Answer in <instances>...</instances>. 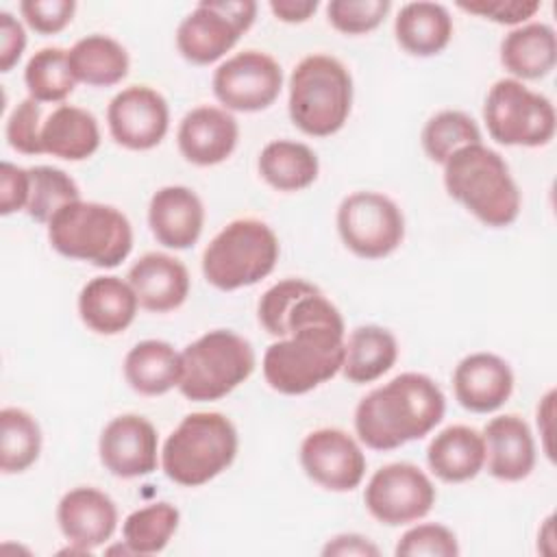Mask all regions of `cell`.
<instances>
[{
    "label": "cell",
    "mask_w": 557,
    "mask_h": 557,
    "mask_svg": "<svg viewBox=\"0 0 557 557\" xmlns=\"http://www.w3.org/2000/svg\"><path fill=\"white\" fill-rule=\"evenodd\" d=\"M70 67L76 81L91 87H111L126 78L131 59L126 48L109 35H87L67 50Z\"/></svg>",
    "instance_id": "cell-29"
},
{
    "label": "cell",
    "mask_w": 557,
    "mask_h": 557,
    "mask_svg": "<svg viewBox=\"0 0 557 557\" xmlns=\"http://www.w3.org/2000/svg\"><path fill=\"white\" fill-rule=\"evenodd\" d=\"M213 94L226 111L255 113L268 109L281 94L283 72L274 57L244 50L213 72Z\"/></svg>",
    "instance_id": "cell-13"
},
{
    "label": "cell",
    "mask_w": 557,
    "mask_h": 557,
    "mask_svg": "<svg viewBox=\"0 0 557 557\" xmlns=\"http://www.w3.org/2000/svg\"><path fill=\"white\" fill-rule=\"evenodd\" d=\"M394 35L403 50L416 57L440 54L453 37V17L440 2H407L394 20Z\"/></svg>",
    "instance_id": "cell-26"
},
{
    "label": "cell",
    "mask_w": 557,
    "mask_h": 557,
    "mask_svg": "<svg viewBox=\"0 0 557 557\" xmlns=\"http://www.w3.org/2000/svg\"><path fill=\"white\" fill-rule=\"evenodd\" d=\"M24 83L30 98L37 102L65 100L76 85V78L70 67V59H67V50L57 46L37 50L24 67Z\"/></svg>",
    "instance_id": "cell-34"
},
{
    "label": "cell",
    "mask_w": 557,
    "mask_h": 557,
    "mask_svg": "<svg viewBox=\"0 0 557 557\" xmlns=\"http://www.w3.org/2000/svg\"><path fill=\"white\" fill-rule=\"evenodd\" d=\"M457 403L474 413L500 409L513 392V372L509 363L494 352H472L463 357L453 372Z\"/></svg>",
    "instance_id": "cell-18"
},
{
    "label": "cell",
    "mask_w": 557,
    "mask_h": 557,
    "mask_svg": "<svg viewBox=\"0 0 557 557\" xmlns=\"http://www.w3.org/2000/svg\"><path fill=\"white\" fill-rule=\"evenodd\" d=\"M457 7L461 11L481 15L496 24L513 26L533 17L542 9V2L537 0H470V2L459 0Z\"/></svg>",
    "instance_id": "cell-41"
},
{
    "label": "cell",
    "mask_w": 557,
    "mask_h": 557,
    "mask_svg": "<svg viewBox=\"0 0 557 557\" xmlns=\"http://www.w3.org/2000/svg\"><path fill=\"white\" fill-rule=\"evenodd\" d=\"M100 146V128L87 109L74 104H59L41 124L44 152L65 159H89Z\"/></svg>",
    "instance_id": "cell-27"
},
{
    "label": "cell",
    "mask_w": 557,
    "mask_h": 557,
    "mask_svg": "<svg viewBox=\"0 0 557 557\" xmlns=\"http://www.w3.org/2000/svg\"><path fill=\"white\" fill-rule=\"evenodd\" d=\"M320 7L318 0H270V11L287 24L307 22L315 9Z\"/></svg>",
    "instance_id": "cell-45"
},
{
    "label": "cell",
    "mask_w": 557,
    "mask_h": 557,
    "mask_svg": "<svg viewBox=\"0 0 557 557\" xmlns=\"http://www.w3.org/2000/svg\"><path fill=\"white\" fill-rule=\"evenodd\" d=\"M178 520V509L165 500L135 509L122 524L124 544L133 555H154L168 546Z\"/></svg>",
    "instance_id": "cell-33"
},
{
    "label": "cell",
    "mask_w": 557,
    "mask_h": 557,
    "mask_svg": "<svg viewBox=\"0 0 557 557\" xmlns=\"http://www.w3.org/2000/svg\"><path fill=\"white\" fill-rule=\"evenodd\" d=\"M337 233L357 257L383 259L400 246L405 218L392 198L379 191H355L337 209Z\"/></svg>",
    "instance_id": "cell-11"
},
{
    "label": "cell",
    "mask_w": 557,
    "mask_h": 557,
    "mask_svg": "<svg viewBox=\"0 0 557 557\" xmlns=\"http://www.w3.org/2000/svg\"><path fill=\"white\" fill-rule=\"evenodd\" d=\"M237 446V429L224 413H187L161 448V468L170 481L198 487L233 463Z\"/></svg>",
    "instance_id": "cell-4"
},
{
    "label": "cell",
    "mask_w": 557,
    "mask_h": 557,
    "mask_svg": "<svg viewBox=\"0 0 557 557\" xmlns=\"http://www.w3.org/2000/svg\"><path fill=\"white\" fill-rule=\"evenodd\" d=\"M394 553L398 557H457L459 544L457 535L437 522L416 524L403 533Z\"/></svg>",
    "instance_id": "cell-38"
},
{
    "label": "cell",
    "mask_w": 557,
    "mask_h": 557,
    "mask_svg": "<svg viewBox=\"0 0 557 557\" xmlns=\"http://www.w3.org/2000/svg\"><path fill=\"white\" fill-rule=\"evenodd\" d=\"M28 176H30V191H28L26 213L39 224H48L61 207L74 200H81L78 185L61 168L33 165L28 168Z\"/></svg>",
    "instance_id": "cell-36"
},
{
    "label": "cell",
    "mask_w": 557,
    "mask_h": 557,
    "mask_svg": "<svg viewBox=\"0 0 557 557\" xmlns=\"http://www.w3.org/2000/svg\"><path fill=\"white\" fill-rule=\"evenodd\" d=\"M500 63L516 81H535L553 72L557 63V35L544 22L522 24L500 41Z\"/></svg>",
    "instance_id": "cell-25"
},
{
    "label": "cell",
    "mask_w": 557,
    "mask_h": 557,
    "mask_svg": "<svg viewBox=\"0 0 557 557\" xmlns=\"http://www.w3.org/2000/svg\"><path fill=\"white\" fill-rule=\"evenodd\" d=\"M553 400H555V389L546 392V396L537 405V426H540V435L544 437V453L550 461H553V444H550L548 424H550V418H553Z\"/></svg>",
    "instance_id": "cell-46"
},
{
    "label": "cell",
    "mask_w": 557,
    "mask_h": 557,
    "mask_svg": "<svg viewBox=\"0 0 557 557\" xmlns=\"http://www.w3.org/2000/svg\"><path fill=\"white\" fill-rule=\"evenodd\" d=\"M148 224L159 244L174 250L194 246L205 226V207L200 196L185 185H168L152 194L148 205Z\"/></svg>",
    "instance_id": "cell-20"
},
{
    "label": "cell",
    "mask_w": 557,
    "mask_h": 557,
    "mask_svg": "<svg viewBox=\"0 0 557 557\" xmlns=\"http://www.w3.org/2000/svg\"><path fill=\"white\" fill-rule=\"evenodd\" d=\"M261 326L281 337L263 355L265 383L300 396L333 379L346 355V326L339 309L309 281L285 278L259 300Z\"/></svg>",
    "instance_id": "cell-1"
},
{
    "label": "cell",
    "mask_w": 557,
    "mask_h": 557,
    "mask_svg": "<svg viewBox=\"0 0 557 557\" xmlns=\"http://www.w3.org/2000/svg\"><path fill=\"white\" fill-rule=\"evenodd\" d=\"M57 522L70 542V553L89 555L115 533L117 507L96 487H74L61 496Z\"/></svg>",
    "instance_id": "cell-17"
},
{
    "label": "cell",
    "mask_w": 557,
    "mask_h": 557,
    "mask_svg": "<svg viewBox=\"0 0 557 557\" xmlns=\"http://www.w3.org/2000/svg\"><path fill=\"white\" fill-rule=\"evenodd\" d=\"M74 11H76L74 0H22L20 2V13L24 22L41 35L61 33L72 22Z\"/></svg>",
    "instance_id": "cell-40"
},
{
    "label": "cell",
    "mask_w": 557,
    "mask_h": 557,
    "mask_svg": "<svg viewBox=\"0 0 557 557\" xmlns=\"http://www.w3.org/2000/svg\"><path fill=\"white\" fill-rule=\"evenodd\" d=\"M237 120L226 109L211 104L185 113L176 133L181 154L189 163L202 168L226 161L237 146Z\"/></svg>",
    "instance_id": "cell-19"
},
{
    "label": "cell",
    "mask_w": 557,
    "mask_h": 557,
    "mask_svg": "<svg viewBox=\"0 0 557 557\" xmlns=\"http://www.w3.org/2000/svg\"><path fill=\"white\" fill-rule=\"evenodd\" d=\"M483 120L492 139L503 146L524 148L548 144L557 124L553 102L516 78H500L490 87Z\"/></svg>",
    "instance_id": "cell-9"
},
{
    "label": "cell",
    "mask_w": 557,
    "mask_h": 557,
    "mask_svg": "<svg viewBox=\"0 0 557 557\" xmlns=\"http://www.w3.org/2000/svg\"><path fill=\"white\" fill-rule=\"evenodd\" d=\"M98 455L102 466L113 476H146L157 470L159 461L157 429L144 416H117L102 429L98 440Z\"/></svg>",
    "instance_id": "cell-16"
},
{
    "label": "cell",
    "mask_w": 557,
    "mask_h": 557,
    "mask_svg": "<svg viewBox=\"0 0 557 557\" xmlns=\"http://www.w3.org/2000/svg\"><path fill=\"white\" fill-rule=\"evenodd\" d=\"M420 139L426 157L444 165L448 157L459 148L481 144V131L468 113L457 109H444L429 117Z\"/></svg>",
    "instance_id": "cell-35"
},
{
    "label": "cell",
    "mask_w": 557,
    "mask_h": 557,
    "mask_svg": "<svg viewBox=\"0 0 557 557\" xmlns=\"http://www.w3.org/2000/svg\"><path fill=\"white\" fill-rule=\"evenodd\" d=\"M305 474L331 492L355 490L366 474V455L357 440L342 429H315L300 444Z\"/></svg>",
    "instance_id": "cell-14"
},
{
    "label": "cell",
    "mask_w": 557,
    "mask_h": 557,
    "mask_svg": "<svg viewBox=\"0 0 557 557\" xmlns=\"http://www.w3.org/2000/svg\"><path fill=\"white\" fill-rule=\"evenodd\" d=\"M444 187L450 198L461 202L485 226H509L520 213L522 198L509 165L483 144L463 146L448 157Z\"/></svg>",
    "instance_id": "cell-3"
},
{
    "label": "cell",
    "mask_w": 557,
    "mask_h": 557,
    "mask_svg": "<svg viewBox=\"0 0 557 557\" xmlns=\"http://www.w3.org/2000/svg\"><path fill=\"white\" fill-rule=\"evenodd\" d=\"M352 107V76L331 54H309L298 61L289 76V117L296 128L311 137L337 133Z\"/></svg>",
    "instance_id": "cell-6"
},
{
    "label": "cell",
    "mask_w": 557,
    "mask_h": 557,
    "mask_svg": "<svg viewBox=\"0 0 557 557\" xmlns=\"http://www.w3.org/2000/svg\"><path fill=\"white\" fill-rule=\"evenodd\" d=\"M126 383L144 396H161L181 381V352L163 339H144L124 357Z\"/></svg>",
    "instance_id": "cell-28"
},
{
    "label": "cell",
    "mask_w": 557,
    "mask_h": 557,
    "mask_svg": "<svg viewBox=\"0 0 557 557\" xmlns=\"http://www.w3.org/2000/svg\"><path fill=\"white\" fill-rule=\"evenodd\" d=\"M111 137L128 150H150L170 128L168 100L148 85H131L113 96L107 109Z\"/></svg>",
    "instance_id": "cell-15"
},
{
    "label": "cell",
    "mask_w": 557,
    "mask_h": 557,
    "mask_svg": "<svg viewBox=\"0 0 557 557\" xmlns=\"http://www.w3.org/2000/svg\"><path fill=\"white\" fill-rule=\"evenodd\" d=\"M278 237L261 220L228 222L202 252V274L209 285L233 292L265 278L278 261Z\"/></svg>",
    "instance_id": "cell-7"
},
{
    "label": "cell",
    "mask_w": 557,
    "mask_h": 557,
    "mask_svg": "<svg viewBox=\"0 0 557 557\" xmlns=\"http://www.w3.org/2000/svg\"><path fill=\"white\" fill-rule=\"evenodd\" d=\"M487 472L500 481H522L535 468V442L529 424L505 413L492 418L483 429Z\"/></svg>",
    "instance_id": "cell-21"
},
{
    "label": "cell",
    "mask_w": 557,
    "mask_h": 557,
    "mask_svg": "<svg viewBox=\"0 0 557 557\" xmlns=\"http://www.w3.org/2000/svg\"><path fill=\"white\" fill-rule=\"evenodd\" d=\"M322 555H326V557L329 555H339V557L363 555V557H368V555H379V546L359 533H342L326 542V546L322 548Z\"/></svg>",
    "instance_id": "cell-44"
},
{
    "label": "cell",
    "mask_w": 557,
    "mask_h": 557,
    "mask_svg": "<svg viewBox=\"0 0 557 557\" xmlns=\"http://www.w3.org/2000/svg\"><path fill=\"white\" fill-rule=\"evenodd\" d=\"M396 359L398 342L394 333L376 324H363L357 326L346 342L342 374L357 385L372 383L392 370Z\"/></svg>",
    "instance_id": "cell-30"
},
{
    "label": "cell",
    "mask_w": 557,
    "mask_h": 557,
    "mask_svg": "<svg viewBox=\"0 0 557 557\" xmlns=\"http://www.w3.org/2000/svg\"><path fill=\"white\" fill-rule=\"evenodd\" d=\"M126 278L139 305L154 313L178 309L189 296L187 268L165 252H146L131 265Z\"/></svg>",
    "instance_id": "cell-22"
},
{
    "label": "cell",
    "mask_w": 557,
    "mask_h": 557,
    "mask_svg": "<svg viewBox=\"0 0 557 557\" xmlns=\"http://www.w3.org/2000/svg\"><path fill=\"white\" fill-rule=\"evenodd\" d=\"M39 453L41 429L37 420L20 407H4L0 411V470L4 474L24 472Z\"/></svg>",
    "instance_id": "cell-32"
},
{
    "label": "cell",
    "mask_w": 557,
    "mask_h": 557,
    "mask_svg": "<svg viewBox=\"0 0 557 557\" xmlns=\"http://www.w3.org/2000/svg\"><path fill=\"white\" fill-rule=\"evenodd\" d=\"M444 411V392L431 376L403 372L359 400L355 431L368 448L394 450L431 433Z\"/></svg>",
    "instance_id": "cell-2"
},
{
    "label": "cell",
    "mask_w": 557,
    "mask_h": 557,
    "mask_svg": "<svg viewBox=\"0 0 557 557\" xmlns=\"http://www.w3.org/2000/svg\"><path fill=\"white\" fill-rule=\"evenodd\" d=\"M41 104L33 98L22 100L7 120V141L22 154H41Z\"/></svg>",
    "instance_id": "cell-39"
},
{
    "label": "cell",
    "mask_w": 557,
    "mask_h": 557,
    "mask_svg": "<svg viewBox=\"0 0 557 557\" xmlns=\"http://www.w3.org/2000/svg\"><path fill=\"white\" fill-rule=\"evenodd\" d=\"M255 370V350L235 331L215 329L187 344L181 352L178 389L196 403L231 394Z\"/></svg>",
    "instance_id": "cell-8"
},
{
    "label": "cell",
    "mask_w": 557,
    "mask_h": 557,
    "mask_svg": "<svg viewBox=\"0 0 557 557\" xmlns=\"http://www.w3.org/2000/svg\"><path fill=\"white\" fill-rule=\"evenodd\" d=\"M28 191H30L28 170L11 161H2L0 163V213L11 215L20 209H26Z\"/></svg>",
    "instance_id": "cell-42"
},
{
    "label": "cell",
    "mask_w": 557,
    "mask_h": 557,
    "mask_svg": "<svg viewBox=\"0 0 557 557\" xmlns=\"http://www.w3.org/2000/svg\"><path fill=\"white\" fill-rule=\"evenodd\" d=\"M426 461L433 474L446 483L470 481L485 466L483 433L466 424L446 426L431 440Z\"/></svg>",
    "instance_id": "cell-24"
},
{
    "label": "cell",
    "mask_w": 557,
    "mask_h": 557,
    "mask_svg": "<svg viewBox=\"0 0 557 557\" xmlns=\"http://www.w3.org/2000/svg\"><path fill=\"white\" fill-rule=\"evenodd\" d=\"M257 2L209 0L196 4L176 28L178 52L196 65H209L224 57L252 26Z\"/></svg>",
    "instance_id": "cell-10"
},
{
    "label": "cell",
    "mask_w": 557,
    "mask_h": 557,
    "mask_svg": "<svg viewBox=\"0 0 557 557\" xmlns=\"http://www.w3.org/2000/svg\"><path fill=\"white\" fill-rule=\"evenodd\" d=\"M261 178L278 191H300L309 187L320 172L318 154L302 141L274 139L259 154Z\"/></svg>",
    "instance_id": "cell-31"
},
{
    "label": "cell",
    "mask_w": 557,
    "mask_h": 557,
    "mask_svg": "<svg viewBox=\"0 0 557 557\" xmlns=\"http://www.w3.org/2000/svg\"><path fill=\"white\" fill-rule=\"evenodd\" d=\"M139 300L128 281L120 276H96L78 294V315L98 335L126 331L137 315Z\"/></svg>",
    "instance_id": "cell-23"
},
{
    "label": "cell",
    "mask_w": 557,
    "mask_h": 557,
    "mask_svg": "<svg viewBox=\"0 0 557 557\" xmlns=\"http://www.w3.org/2000/svg\"><path fill=\"white\" fill-rule=\"evenodd\" d=\"M435 485L413 463L394 461L379 468L363 492L366 509L387 527L424 518L435 505Z\"/></svg>",
    "instance_id": "cell-12"
},
{
    "label": "cell",
    "mask_w": 557,
    "mask_h": 557,
    "mask_svg": "<svg viewBox=\"0 0 557 557\" xmlns=\"http://www.w3.org/2000/svg\"><path fill=\"white\" fill-rule=\"evenodd\" d=\"M26 48V30L9 11H0V72H9Z\"/></svg>",
    "instance_id": "cell-43"
},
{
    "label": "cell",
    "mask_w": 557,
    "mask_h": 557,
    "mask_svg": "<svg viewBox=\"0 0 557 557\" xmlns=\"http://www.w3.org/2000/svg\"><path fill=\"white\" fill-rule=\"evenodd\" d=\"M48 239L67 259L87 261L96 268H115L133 250V226L111 205L74 200L52 215Z\"/></svg>",
    "instance_id": "cell-5"
},
{
    "label": "cell",
    "mask_w": 557,
    "mask_h": 557,
    "mask_svg": "<svg viewBox=\"0 0 557 557\" xmlns=\"http://www.w3.org/2000/svg\"><path fill=\"white\" fill-rule=\"evenodd\" d=\"M389 9V0H331L326 4V17L344 35H363L374 30Z\"/></svg>",
    "instance_id": "cell-37"
}]
</instances>
